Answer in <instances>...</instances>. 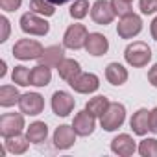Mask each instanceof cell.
Listing matches in <instances>:
<instances>
[{
  "mask_svg": "<svg viewBox=\"0 0 157 157\" xmlns=\"http://www.w3.org/2000/svg\"><path fill=\"white\" fill-rule=\"evenodd\" d=\"M124 57H126L128 65H131L135 68H140V67H146L151 61V48L142 41H135V43L126 46Z\"/></svg>",
  "mask_w": 157,
  "mask_h": 157,
  "instance_id": "cell-1",
  "label": "cell"
},
{
  "mask_svg": "<svg viewBox=\"0 0 157 157\" xmlns=\"http://www.w3.org/2000/svg\"><path fill=\"white\" fill-rule=\"evenodd\" d=\"M21 30L24 32V33H30V35H46L48 32H50V24L41 17V15H37V13H33V11H28V13H24L22 17H21Z\"/></svg>",
  "mask_w": 157,
  "mask_h": 157,
  "instance_id": "cell-2",
  "label": "cell"
},
{
  "mask_svg": "<svg viewBox=\"0 0 157 157\" xmlns=\"http://www.w3.org/2000/svg\"><path fill=\"white\" fill-rule=\"evenodd\" d=\"M124 120H126V107H124L122 104H118V102L109 104L107 111L100 117V124H102V128H104L105 131H115V129H118V128L124 124Z\"/></svg>",
  "mask_w": 157,
  "mask_h": 157,
  "instance_id": "cell-3",
  "label": "cell"
},
{
  "mask_svg": "<svg viewBox=\"0 0 157 157\" xmlns=\"http://www.w3.org/2000/svg\"><path fill=\"white\" fill-rule=\"evenodd\" d=\"M43 46L39 41L33 39H21L13 46V56L21 61H30V59H39L43 54Z\"/></svg>",
  "mask_w": 157,
  "mask_h": 157,
  "instance_id": "cell-4",
  "label": "cell"
},
{
  "mask_svg": "<svg viewBox=\"0 0 157 157\" xmlns=\"http://www.w3.org/2000/svg\"><path fill=\"white\" fill-rule=\"evenodd\" d=\"M87 28L83 24H70L63 35V46L70 50H80L85 46L87 41Z\"/></svg>",
  "mask_w": 157,
  "mask_h": 157,
  "instance_id": "cell-5",
  "label": "cell"
},
{
  "mask_svg": "<svg viewBox=\"0 0 157 157\" xmlns=\"http://www.w3.org/2000/svg\"><path fill=\"white\" fill-rule=\"evenodd\" d=\"M24 128V117L21 113H4L0 117V135L4 139L19 135Z\"/></svg>",
  "mask_w": 157,
  "mask_h": 157,
  "instance_id": "cell-6",
  "label": "cell"
},
{
  "mask_svg": "<svg viewBox=\"0 0 157 157\" xmlns=\"http://www.w3.org/2000/svg\"><path fill=\"white\" fill-rule=\"evenodd\" d=\"M142 30V21L139 15L135 13H129V15H124L120 19V22L117 24V33L118 37L122 39H133L135 35H139Z\"/></svg>",
  "mask_w": 157,
  "mask_h": 157,
  "instance_id": "cell-7",
  "label": "cell"
},
{
  "mask_svg": "<svg viewBox=\"0 0 157 157\" xmlns=\"http://www.w3.org/2000/svg\"><path fill=\"white\" fill-rule=\"evenodd\" d=\"M68 85H70L76 93H80V94H91V93L98 91L100 80H98V76L93 74V72H82V74L78 76L74 82H70Z\"/></svg>",
  "mask_w": 157,
  "mask_h": 157,
  "instance_id": "cell-8",
  "label": "cell"
},
{
  "mask_svg": "<svg viewBox=\"0 0 157 157\" xmlns=\"http://www.w3.org/2000/svg\"><path fill=\"white\" fill-rule=\"evenodd\" d=\"M19 107H21V111L24 115L37 117L44 109V100H43V96L39 93H26V94H21Z\"/></svg>",
  "mask_w": 157,
  "mask_h": 157,
  "instance_id": "cell-9",
  "label": "cell"
},
{
  "mask_svg": "<svg viewBox=\"0 0 157 157\" xmlns=\"http://www.w3.org/2000/svg\"><path fill=\"white\" fill-rule=\"evenodd\" d=\"M91 17L96 24L100 26H105V24H111L113 19H115V10L111 6V2L107 0H96L91 8Z\"/></svg>",
  "mask_w": 157,
  "mask_h": 157,
  "instance_id": "cell-10",
  "label": "cell"
},
{
  "mask_svg": "<svg viewBox=\"0 0 157 157\" xmlns=\"http://www.w3.org/2000/svg\"><path fill=\"white\" fill-rule=\"evenodd\" d=\"M74 98L65 91H56L52 94V111L57 117H68L74 109Z\"/></svg>",
  "mask_w": 157,
  "mask_h": 157,
  "instance_id": "cell-11",
  "label": "cell"
},
{
  "mask_svg": "<svg viewBox=\"0 0 157 157\" xmlns=\"http://www.w3.org/2000/svg\"><path fill=\"white\" fill-rule=\"evenodd\" d=\"M72 128L74 131L80 135V137H89L94 128H96V122H94V117L89 113V111H80L76 117H74V122H72Z\"/></svg>",
  "mask_w": 157,
  "mask_h": 157,
  "instance_id": "cell-12",
  "label": "cell"
},
{
  "mask_svg": "<svg viewBox=\"0 0 157 157\" xmlns=\"http://www.w3.org/2000/svg\"><path fill=\"white\" fill-rule=\"evenodd\" d=\"M111 150H113V153H117V155L129 157V155L135 153L137 144H135V140L131 139V135L120 133V135H117V137L111 140Z\"/></svg>",
  "mask_w": 157,
  "mask_h": 157,
  "instance_id": "cell-13",
  "label": "cell"
},
{
  "mask_svg": "<svg viewBox=\"0 0 157 157\" xmlns=\"http://www.w3.org/2000/svg\"><path fill=\"white\" fill-rule=\"evenodd\" d=\"M76 131H74V128L72 126H59L57 129H56V133H54V146L57 148V150H68L70 146H74V142H76Z\"/></svg>",
  "mask_w": 157,
  "mask_h": 157,
  "instance_id": "cell-14",
  "label": "cell"
},
{
  "mask_svg": "<svg viewBox=\"0 0 157 157\" xmlns=\"http://www.w3.org/2000/svg\"><path fill=\"white\" fill-rule=\"evenodd\" d=\"M85 50L91 56H96V57L98 56H104L109 50V41L102 33H89L87 35V41H85Z\"/></svg>",
  "mask_w": 157,
  "mask_h": 157,
  "instance_id": "cell-15",
  "label": "cell"
},
{
  "mask_svg": "<svg viewBox=\"0 0 157 157\" xmlns=\"http://www.w3.org/2000/svg\"><path fill=\"white\" fill-rule=\"evenodd\" d=\"M57 72H59V76L67 83H70L82 74V67H80V63H78L76 59H63L57 65Z\"/></svg>",
  "mask_w": 157,
  "mask_h": 157,
  "instance_id": "cell-16",
  "label": "cell"
},
{
  "mask_svg": "<svg viewBox=\"0 0 157 157\" xmlns=\"http://www.w3.org/2000/svg\"><path fill=\"white\" fill-rule=\"evenodd\" d=\"M52 80V72H50V67L39 63L37 67H33L30 70V85L33 87H46Z\"/></svg>",
  "mask_w": 157,
  "mask_h": 157,
  "instance_id": "cell-17",
  "label": "cell"
},
{
  "mask_svg": "<svg viewBox=\"0 0 157 157\" xmlns=\"http://www.w3.org/2000/svg\"><path fill=\"white\" fill-rule=\"evenodd\" d=\"M131 129H133V133L135 135H146L148 131H150V111L148 109H139L137 113H133V117H131Z\"/></svg>",
  "mask_w": 157,
  "mask_h": 157,
  "instance_id": "cell-18",
  "label": "cell"
},
{
  "mask_svg": "<svg viewBox=\"0 0 157 157\" xmlns=\"http://www.w3.org/2000/svg\"><path fill=\"white\" fill-rule=\"evenodd\" d=\"M63 59H65V50L59 44H54V46L44 48L43 54H41V57H39V61L43 65H46V67H57Z\"/></svg>",
  "mask_w": 157,
  "mask_h": 157,
  "instance_id": "cell-19",
  "label": "cell"
},
{
  "mask_svg": "<svg viewBox=\"0 0 157 157\" xmlns=\"http://www.w3.org/2000/svg\"><path fill=\"white\" fill-rule=\"evenodd\" d=\"M105 78L111 85H124L128 82V70L120 63H109L105 68Z\"/></svg>",
  "mask_w": 157,
  "mask_h": 157,
  "instance_id": "cell-20",
  "label": "cell"
},
{
  "mask_svg": "<svg viewBox=\"0 0 157 157\" xmlns=\"http://www.w3.org/2000/svg\"><path fill=\"white\" fill-rule=\"evenodd\" d=\"M26 137L30 142L39 144L48 137V126L44 122H33L30 124V128H26Z\"/></svg>",
  "mask_w": 157,
  "mask_h": 157,
  "instance_id": "cell-21",
  "label": "cell"
},
{
  "mask_svg": "<svg viewBox=\"0 0 157 157\" xmlns=\"http://www.w3.org/2000/svg\"><path fill=\"white\" fill-rule=\"evenodd\" d=\"M28 144H30L28 137H22L21 133H19V135H13V137H8L6 142H4V146L8 148V151H10V153H15V155L24 153V151L28 150Z\"/></svg>",
  "mask_w": 157,
  "mask_h": 157,
  "instance_id": "cell-22",
  "label": "cell"
},
{
  "mask_svg": "<svg viewBox=\"0 0 157 157\" xmlns=\"http://www.w3.org/2000/svg\"><path fill=\"white\" fill-rule=\"evenodd\" d=\"M21 94L17 91L15 85H2L0 87V105L2 107H11L15 104H19Z\"/></svg>",
  "mask_w": 157,
  "mask_h": 157,
  "instance_id": "cell-23",
  "label": "cell"
},
{
  "mask_svg": "<svg viewBox=\"0 0 157 157\" xmlns=\"http://www.w3.org/2000/svg\"><path fill=\"white\" fill-rule=\"evenodd\" d=\"M109 104H111V102H109L105 96H94V98H91V100L85 104V111H89L94 118H98V117H102V115L107 111Z\"/></svg>",
  "mask_w": 157,
  "mask_h": 157,
  "instance_id": "cell-24",
  "label": "cell"
},
{
  "mask_svg": "<svg viewBox=\"0 0 157 157\" xmlns=\"http://www.w3.org/2000/svg\"><path fill=\"white\" fill-rule=\"evenodd\" d=\"M30 10L37 15H43V17H52L56 13L54 4L48 2V0H30Z\"/></svg>",
  "mask_w": 157,
  "mask_h": 157,
  "instance_id": "cell-25",
  "label": "cell"
},
{
  "mask_svg": "<svg viewBox=\"0 0 157 157\" xmlns=\"http://www.w3.org/2000/svg\"><path fill=\"white\" fill-rule=\"evenodd\" d=\"M70 17L80 21V19H85L89 15V0H74V4L70 6Z\"/></svg>",
  "mask_w": 157,
  "mask_h": 157,
  "instance_id": "cell-26",
  "label": "cell"
},
{
  "mask_svg": "<svg viewBox=\"0 0 157 157\" xmlns=\"http://www.w3.org/2000/svg\"><path fill=\"white\" fill-rule=\"evenodd\" d=\"M11 80H13V83L21 85V87L30 85V70L26 67H22V65L15 67L13 68V74H11Z\"/></svg>",
  "mask_w": 157,
  "mask_h": 157,
  "instance_id": "cell-27",
  "label": "cell"
},
{
  "mask_svg": "<svg viewBox=\"0 0 157 157\" xmlns=\"http://www.w3.org/2000/svg\"><path fill=\"white\" fill-rule=\"evenodd\" d=\"M139 153L142 157H157V139H144V140H140Z\"/></svg>",
  "mask_w": 157,
  "mask_h": 157,
  "instance_id": "cell-28",
  "label": "cell"
},
{
  "mask_svg": "<svg viewBox=\"0 0 157 157\" xmlns=\"http://www.w3.org/2000/svg\"><path fill=\"white\" fill-rule=\"evenodd\" d=\"M111 6H113V10H115V15L124 17V15L133 13V10H131V2H129V0H111Z\"/></svg>",
  "mask_w": 157,
  "mask_h": 157,
  "instance_id": "cell-29",
  "label": "cell"
},
{
  "mask_svg": "<svg viewBox=\"0 0 157 157\" xmlns=\"http://www.w3.org/2000/svg\"><path fill=\"white\" fill-rule=\"evenodd\" d=\"M139 8H140L142 15H151L157 11V0H140Z\"/></svg>",
  "mask_w": 157,
  "mask_h": 157,
  "instance_id": "cell-30",
  "label": "cell"
},
{
  "mask_svg": "<svg viewBox=\"0 0 157 157\" xmlns=\"http://www.w3.org/2000/svg\"><path fill=\"white\" fill-rule=\"evenodd\" d=\"M22 4V0H0V8L4 11H15Z\"/></svg>",
  "mask_w": 157,
  "mask_h": 157,
  "instance_id": "cell-31",
  "label": "cell"
},
{
  "mask_svg": "<svg viewBox=\"0 0 157 157\" xmlns=\"http://www.w3.org/2000/svg\"><path fill=\"white\" fill-rule=\"evenodd\" d=\"M0 26H2V35H0V43H6L10 37V21L6 17H0Z\"/></svg>",
  "mask_w": 157,
  "mask_h": 157,
  "instance_id": "cell-32",
  "label": "cell"
},
{
  "mask_svg": "<svg viewBox=\"0 0 157 157\" xmlns=\"http://www.w3.org/2000/svg\"><path fill=\"white\" fill-rule=\"evenodd\" d=\"M150 131H153L157 135V107H153L150 111Z\"/></svg>",
  "mask_w": 157,
  "mask_h": 157,
  "instance_id": "cell-33",
  "label": "cell"
},
{
  "mask_svg": "<svg viewBox=\"0 0 157 157\" xmlns=\"http://www.w3.org/2000/svg\"><path fill=\"white\" fill-rule=\"evenodd\" d=\"M148 82H150V83L157 89V63H155V65L148 70Z\"/></svg>",
  "mask_w": 157,
  "mask_h": 157,
  "instance_id": "cell-34",
  "label": "cell"
},
{
  "mask_svg": "<svg viewBox=\"0 0 157 157\" xmlns=\"http://www.w3.org/2000/svg\"><path fill=\"white\" fill-rule=\"evenodd\" d=\"M150 32H151V37L157 41V17L151 21V26H150Z\"/></svg>",
  "mask_w": 157,
  "mask_h": 157,
  "instance_id": "cell-35",
  "label": "cell"
},
{
  "mask_svg": "<svg viewBox=\"0 0 157 157\" xmlns=\"http://www.w3.org/2000/svg\"><path fill=\"white\" fill-rule=\"evenodd\" d=\"M6 76V61L0 63V78H4Z\"/></svg>",
  "mask_w": 157,
  "mask_h": 157,
  "instance_id": "cell-36",
  "label": "cell"
},
{
  "mask_svg": "<svg viewBox=\"0 0 157 157\" xmlns=\"http://www.w3.org/2000/svg\"><path fill=\"white\" fill-rule=\"evenodd\" d=\"M48 2H52L54 6H61V4H67V2H70V0H48Z\"/></svg>",
  "mask_w": 157,
  "mask_h": 157,
  "instance_id": "cell-37",
  "label": "cell"
},
{
  "mask_svg": "<svg viewBox=\"0 0 157 157\" xmlns=\"http://www.w3.org/2000/svg\"><path fill=\"white\" fill-rule=\"evenodd\" d=\"M129 2H133V0H129Z\"/></svg>",
  "mask_w": 157,
  "mask_h": 157,
  "instance_id": "cell-38",
  "label": "cell"
}]
</instances>
